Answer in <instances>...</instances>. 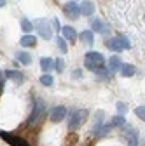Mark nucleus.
<instances>
[{"instance_id": "f3484780", "label": "nucleus", "mask_w": 145, "mask_h": 146, "mask_svg": "<svg viewBox=\"0 0 145 146\" xmlns=\"http://www.w3.org/2000/svg\"><path fill=\"white\" fill-rule=\"evenodd\" d=\"M16 61H17V63H21L23 66H28V64L32 63V56H30L28 52H25V50L16 52Z\"/></svg>"}, {"instance_id": "20e7f679", "label": "nucleus", "mask_w": 145, "mask_h": 146, "mask_svg": "<svg viewBox=\"0 0 145 146\" xmlns=\"http://www.w3.org/2000/svg\"><path fill=\"white\" fill-rule=\"evenodd\" d=\"M44 113H46V101L40 99V98H37V99L33 101V108H32V113L28 117V123H35Z\"/></svg>"}, {"instance_id": "6e6552de", "label": "nucleus", "mask_w": 145, "mask_h": 146, "mask_svg": "<svg viewBox=\"0 0 145 146\" xmlns=\"http://www.w3.org/2000/svg\"><path fill=\"white\" fill-rule=\"evenodd\" d=\"M124 134H126V143L128 146H138V131L131 125H124Z\"/></svg>"}, {"instance_id": "7c9ffc66", "label": "nucleus", "mask_w": 145, "mask_h": 146, "mask_svg": "<svg viewBox=\"0 0 145 146\" xmlns=\"http://www.w3.org/2000/svg\"><path fill=\"white\" fill-rule=\"evenodd\" d=\"M70 2H75V0H70Z\"/></svg>"}, {"instance_id": "39448f33", "label": "nucleus", "mask_w": 145, "mask_h": 146, "mask_svg": "<svg viewBox=\"0 0 145 146\" xmlns=\"http://www.w3.org/2000/svg\"><path fill=\"white\" fill-rule=\"evenodd\" d=\"M91 31L93 33H100V35H103V36H107L108 33L112 31V28H110V25H108L107 21H103V19H100V17H93L91 19Z\"/></svg>"}, {"instance_id": "b1692460", "label": "nucleus", "mask_w": 145, "mask_h": 146, "mask_svg": "<svg viewBox=\"0 0 145 146\" xmlns=\"http://www.w3.org/2000/svg\"><path fill=\"white\" fill-rule=\"evenodd\" d=\"M54 70H56L58 73H63V70H65V61H63L61 58L54 59Z\"/></svg>"}, {"instance_id": "393cba45", "label": "nucleus", "mask_w": 145, "mask_h": 146, "mask_svg": "<svg viewBox=\"0 0 145 146\" xmlns=\"http://www.w3.org/2000/svg\"><path fill=\"white\" fill-rule=\"evenodd\" d=\"M117 111H119V115H121V117H124V113L128 111V110H126V103H122V101H119V103H117Z\"/></svg>"}, {"instance_id": "c85d7f7f", "label": "nucleus", "mask_w": 145, "mask_h": 146, "mask_svg": "<svg viewBox=\"0 0 145 146\" xmlns=\"http://www.w3.org/2000/svg\"><path fill=\"white\" fill-rule=\"evenodd\" d=\"M4 85H5V78L0 75V90H4Z\"/></svg>"}, {"instance_id": "9d476101", "label": "nucleus", "mask_w": 145, "mask_h": 146, "mask_svg": "<svg viewBox=\"0 0 145 146\" xmlns=\"http://www.w3.org/2000/svg\"><path fill=\"white\" fill-rule=\"evenodd\" d=\"M66 113H68V110L65 108V106H54L52 110H51V120L52 122H61L65 117H66Z\"/></svg>"}, {"instance_id": "f8f14e48", "label": "nucleus", "mask_w": 145, "mask_h": 146, "mask_svg": "<svg viewBox=\"0 0 145 146\" xmlns=\"http://www.w3.org/2000/svg\"><path fill=\"white\" fill-rule=\"evenodd\" d=\"M110 131H112V125L101 123V125H98V127H95V129H93V134H95L96 137H105V136L110 134Z\"/></svg>"}, {"instance_id": "2eb2a0df", "label": "nucleus", "mask_w": 145, "mask_h": 146, "mask_svg": "<svg viewBox=\"0 0 145 146\" xmlns=\"http://www.w3.org/2000/svg\"><path fill=\"white\" fill-rule=\"evenodd\" d=\"M79 38L84 42V44H87V45H93L95 44V33L91 31V30H84L81 35H77Z\"/></svg>"}, {"instance_id": "4be33fe9", "label": "nucleus", "mask_w": 145, "mask_h": 146, "mask_svg": "<svg viewBox=\"0 0 145 146\" xmlns=\"http://www.w3.org/2000/svg\"><path fill=\"white\" fill-rule=\"evenodd\" d=\"M52 82H54L52 75H49V73H42V77H40V84H42V85L51 87V85H52Z\"/></svg>"}, {"instance_id": "aec40b11", "label": "nucleus", "mask_w": 145, "mask_h": 146, "mask_svg": "<svg viewBox=\"0 0 145 146\" xmlns=\"http://www.w3.org/2000/svg\"><path fill=\"white\" fill-rule=\"evenodd\" d=\"M126 123V118L124 117H121V115H115V117H112V122H110V125L112 127H124Z\"/></svg>"}, {"instance_id": "1a4fd4ad", "label": "nucleus", "mask_w": 145, "mask_h": 146, "mask_svg": "<svg viewBox=\"0 0 145 146\" xmlns=\"http://www.w3.org/2000/svg\"><path fill=\"white\" fill-rule=\"evenodd\" d=\"M79 11H81L82 16L91 17V16L96 12V5H95V2H91V0H84V2L79 5Z\"/></svg>"}, {"instance_id": "0eeeda50", "label": "nucleus", "mask_w": 145, "mask_h": 146, "mask_svg": "<svg viewBox=\"0 0 145 146\" xmlns=\"http://www.w3.org/2000/svg\"><path fill=\"white\" fill-rule=\"evenodd\" d=\"M84 63H89V64L100 66V64H105V56H103L101 52L89 50V52H86V56H84Z\"/></svg>"}, {"instance_id": "a211bd4d", "label": "nucleus", "mask_w": 145, "mask_h": 146, "mask_svg": "<svg viewBox=\"0 0 145 146\" xmlns=\"http://www.w3.org/2000/svg\"><path fill=\"white\" fill-rule=\"evenodd\" d=\"M40 68L44 73H49L51 70H54V59L51 58H40Z\"/></svg>"}, {"instance_id": "7ed1b4c3", "label": "nucleus", "mask_w": 145, "mask_h": 146, "mask_svg": "<svg viewBox=\"0 0 145 146\" xmlns=\"http://www.w3.org/2000/svg\"><path fill=\"white\" fill-rule=\"evenodd\" d=\"M33 23V28H37L39 35L42 36L44 40H51V36H52V28H51V23L47 19H42V17H39V19H35L32 21Z\"/></svg>"}, {"instance_id": "9b49d317", "label": "nucleus", "mask_w": 145, "mask_h": 146, "mask_svg": "<svg viewBox=\"0 0 145 146\" xmlns=\"http://www.w3.org/2000/svg\"><path fill=\"white\" fill-rule=\"evenodd\" d=\"M61 30H63L65 42H72V44H74L77 40V31L74 30V26H61Z\"/></svg>"}, {"instance_id": "cd10ccee", "label": "nucleus", "mask_w": 145, "mask_h": 146, "mask_svg": "<svg viewBox=\"0 0 145 146\" xmlns=\"http://www.w3.org/2000/svg\"><path fill=\"white\" fill-rule=\"evenodd\" d=\"M72 77H74V78H81L82 77V70H75L74 73H72Z\"/></svg>"}, {"instance_id": "412c9836", "label": "nucleus", "mask_w": 145, "mask_h": 146, "mask_svg": "<svg viewBox=\"0 0 145 146\" xmlns=\"http://www.w3.org/2000/svg\"><path fill=\"white\" fill-rule=\"evenodd\" d=\"M56 45H58V49L61 50V54H66L68 52V45H66V42H65V38L63 36H56Z\"/></svg>"}, {"instance_id": "bb28decb", "label": "nucleus", "mask_w": 145, "mask_h": 146, "mask_svg": "<svg viewBox=\"0 0 145 146\" xmlns=\"http://www.w3.org/2000/svg\"><path fill=\"white\" fill-rule=\"evenodd\" d=\"M51 23H52V26H51V28H54L56 31H60V30H61V25H60V19H58V17H52V21H51Z\"/></svg>"}, {"instance_id": "ddd939ff", "label": "nucleus", "mask_w": 145, "mask_h": 146, "mask_svg": "<svg viewBox=\"0 0 145 146\" xmlns=\"http://www.w3.org/2000/svg\"><path fill=\"white\" fill-rule=\"evenodd\" d=\"M121 64H122V61H121V58L117 56V54H114V56L108 59V66H107V70L110 71V73H115V71H119V68H121Z\"/></svg>"}, {"instance_id": "f03ea898", "label": "nucleus", "mask_w": 145, "mask_h": 146, "mask_svg": "<svg viewBox=\"0 0 145 146\" xmlns=\"http://www.w3.org/2000/svg\"><path fill=\"white\" fill-rule=\"evenodd\" d=\"M107 47L114 52H122V50L131 49V42L126 35H117V36H112V38L107 40Z\"/></svg>"}, {"instance_id": "423d86ee", "label": "nucleus", "mask_w": 145, "mask_h": 146, "mask_svg": "<svg viewBox=\"0 0 145 146\" xmlns=\"http://www.w3.org/2000/svg\"><path fill=\"white\" fill-rule=\"evenodd\" d=\"M63 12H65V16L68 17V19H72V21L79 19V16H81L79 4H77V2H66V4L63 5Z\"/></svg>"}, {"instance_id": "4468645a", "label": "nucleus", "mask_w": 145, "mask_h": 146, "mask_svg": "<svg viewBox=\"0 0 145 146\" xmlns=\"http://www.w3.org/2000/svg\"><path fill=\"white\" fill-rule=\"evenodd\" d=\"M5 77L11 78V80H14V82H17V84H23L25 82V75H23L21 71H17V70H7L5 71Z\"/></svg>"}, {"instance_id": "dca6fc26", "label": "nucleus", "mask_w": 145, "mask_h": 146, "mask_svg": "<svg viewBox=\"0 0 145 146\" xmlns=\"http://www.w3.org/2000/svg\"><path fill=\"white\" fill-rule=\"evenodd\" d=\"M119 73H121L122 77H133L135 73H136V68H135L133 64H128V63L124 64V63H122L121 68H119Z\"/></svg>"}, {"instance_id": "a878e982", "label": "nucleus", "mask_w": 145, "mask_h": 146, "mask_svg": "<svg viewBox=\"0 0 145 146\" xmlns=\"http://www.w3.org/2000/svg\"><path fill=\"white\" fill-rule=\"evenodd\" d=\"M135 113H136V117H138V118H142V120H143V118H145V108H143V106H138V108L135 110Z\"/></svg>"}, {"instance_id": "5701e85b", "label": "nucleus", "mask_w": 145, "mask_h": 146, "mask_svg": "<svg viewBox=\"0 0 145 146\" xmlns=\"http://www.w3.org/2000/svg\"><path fill=\"white\" fill-rule=\"evenodd\" d=\"M21 28H23L25 33H30L33 30V23L28 19V17H23V19H21Z\"/></svg>"}, {"instance_id": "c756f323", "label": "nucleus", "mask_w": 145, "mask_h": 146, "mask_svg": "<svg viewBox=\"0 0 145 146\" xmlns=\"http://www.w3.org/2000/svg\"><path fill=\"white\" fill-rule=\"evenodd\" d=\"M5 4H7V0H0V7H4Z\"/></svg>"}, {"instance_id": "6ab92c4d", "label": "nucleus", "mask_w": 145, "mask_h": 146, "mask_svg": "<svg viewBox=\"0 0 145 146\" xmlns=\"http://www.w3.org/2000/svg\"><path fill=\"white\" fill-rule=\"evenodd\" d=\"M19 44L23 45V47H33L35 44H37V38H35L33 35H30V33H26V35H23V38L19 40Z\"/></svg>"}, {"instance_id": "f257e3e1", "label": "nucleus", "mask_w": 145, "mask_h": 146, "mask_svg": "<svg viewBox=\"0 0 145 146\" xmlns=\"http://www.w3.org/2000/svg\"><path fill=\"white\" fill-rule=\"evenodd\" d=\"M66 115H68V129L70 131H77V129H81L82 123L86 122L89 111L84 110V108H74V110H70Z\"/></svg>"}]
</instances>
